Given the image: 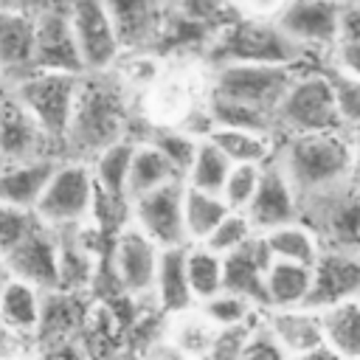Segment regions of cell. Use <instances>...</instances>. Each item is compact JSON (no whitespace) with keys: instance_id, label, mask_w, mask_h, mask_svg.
<instances>
[{"instance_id":"29","label":"cell","mask_w":360,"mask_h":360,"mask_svg":"<svg viewBox=\"0 0 360 360\" xmlns=\"http://www.w3.org/2000/svg\"><path fill=\"white\" fill-rule=\"evenodd\" d=\"M264 245H267V253L276 259V262H292V264H307L312 267L315 259L321 256L323 245L318 239V233L304 222H290V225H281V228H273L267 233H262Z\"/></svg>"},{"instance_id":"45","label":"cell","mask_w":360,"mask_h":360,"mask_svg":"<svg viewBox=\"0 0 360 360\" xmlns=\"http://www.w3.org/2000/svg\"><path fill=\"white\" fill-rule=\"evenodd\" d=\"M326 68L352 79H360V39H340L329 53Z\"/></svg>"},{"instance_id":"41","label":"cell","mask_w":360,"mask_h":360,"mask_svg":"<svg viewBox=\"0 0 360 360\" xmlns=\"http://www.w3.org/2000/svg\"><path fill=\"white\" fill-rule=\"evenodd\" d=\"M259 180H262V166H253V163H236L225 180V188H222V197L225 202L233 208V211H245L259 188Z\"/></svg>"},{"instance_id":"35","label":"cell","mask_w":360,"mask_h":360,"mask_svg":"<svg viewBox=\"0 0 360 360\" xmlns=\"http://www.w3.org/2000/svg\"><path fill=\"white\" fill-rule=\"evenodd\" d=\"M163 335H166L174 346H180L186 354H191L194 360H200V357L211 349V343L217 340L219 329L202 315L200 307H191V309H186V312L169 315Z\"/></svg>"},{"instance_id":"34","label":"cell","mask_w":360,"mask_h":360,"mask_svg":"<svg viewBox=\"0 0 360 360\" xmlns=\"http://www.w3.org/2000/svg\"><path fill=\"white\" fill-rule=\"evenodd\" d=\"M208 115L214 127H225V129H250V132H264V135H276L278 138V127H276V112L262 110L256 104H245V101H231V98H217L208 96Z\"/></svg>"},{"instance_id":"25","label":"cell","mask_w":360,"mask_h":360,"mask_svg":"<svg viewBox=\"0 0 360 360\" xmlns=\"http://www.w3.org/2000/svg\"><path fill=\"white\" fill-rule=\"evenodd\" d=\"M121 340H124L121 315L104 301L90 304L84 323L79 329V338H76L87 360H115L121 354Z\"/></svg>"},{"instance_id":"49","label":"cell","mask_w":360,"mask_h":360,"mask_svg":"<svg viewBox=\"0 0 360 360\" xmlns=\"http://www.w3.org/2000/svg\"><path fill=\"white\" fill-rule=\"evenodd\" d=\"M236 6H239V11L242 14H248V17H276L278 11H281V6L287 3V0H233Z\"/></svg>"},{"instance_id":"44","label":"cell","mask_w":360,"mask_h":360,"mask_svg":"<svg viewBox=\"0 0 360 360\" xmlns=\"http://www.w3.org/2000/svg\"><path fill=\"white\" fill-rule=\"evenodd\" d=\"M264 315V312H262ZM239 360H287V354L281 352V346L270 338V332L264 329V323L259 321L242 349V357Z\"/></svg>"},{"instance_id":"36","label":"cell","mask_w":360,"mask_h":360,"mask_svg":"<svg viewBox=\"0 0 360 360\" xmlns=\"http://www.w3.org/2000/svg\"><path fill=\"white\" fill-rule=\"evenodd\" d=\"M231 169H233V163L225 158V152H222L217 143H211L208 138H202V141L197 143V152H194V158H191V166H188L186 174H183V183L191 186V188H202V191L222 194Z\"/></svg>"},{"instance_id":"50","label":"cell","mask_w":360,"mask_h":360,"mask_svg":"<svg viewBox=\"0 0 360 360\" xmlns=\"http://www.w3.org/2000/svg\"><path fill=\"white\" fill-rule=\"evenodd\" d=\"M349 186L360 191V129L352 132V163H349Z\"/></svg>"},{"instance_id":"43","label":"cell","mask_w":360,"mask_h":360,"mask_svg":"<svg viewBox=\"0 0 360 360\" xmlns=\"http://www.w3.org/2000/svg\"><path fill=\"white\" fill-rule=\"evenodd\" d=\"M262 321V318H259ZM256 321V323H259ZM256 323H248V326H236V329H219L217 340L211 343V349L200 357V360H239L242 357V349L253 332Z\"/></svg>"},{"instance_id":"2","label":"cell","mask_w":360,"mask_h":360,"mask_svg":"<svg viewBox=\"0 0 360 360\" xmlns=\"http://www.w3.org/2000/svg\"><path fill=\"white\" fill-rule=\"evenodd\" d=\"M276 158L304 202L335 186L349 183L352 132L287 135L278 141Z\"/></svg>"},{"instance_id":"51","label":"cell","mask_w":360,"mask_h":360,"mask_svg":"<svg viewBox=\"0 0 360 360\" xmlns=\"http://www.w3.org/2000/svg\"><path fill=\"white\" fill-rule=\"evenodd\" d=\"M287 360H343L335 349H329L326 343L323 346H318V349H309V352H304V354H292V357H287Z\"/></svg>"},{"instance_id":"28","label":"cell","mask_w":360,"mask_h":360,"mask_svg":"<svg viewBox=\"0 0 360 360\" xmlns=\"http://www.w3.org/2000/svg\"><path fill=\"white\" fill-rule=\"evenodd\" d=\"M180 180H183V174L166 155H160L152 143L138 141L132 166H129V202L149 191H158L169 183H180Z\"/></svg>"},{"instance_id":"39","label":"cell","mask_w":360,"mask_h":360,"mask_svg":"<svg viewBox=\"0 0 360 360\" xmlns=\"http://www.w3.org/2000/svg\"><path fill=\"white\" fill-rule=\"evenodd\" d=\"M172 8L180 17H186L188 22L208 31L211 37L242 17V11L233 0H172Z\"/></svg>"},{"instance_id":"31","label":"cell","mask_w":360,"mask_h":360,"mask_svg":"<svg viewBox=\"0 0 360 360\" xmlns=\"http://www.w3.org/2000/svg\"><path fill=\"white\" fill-rule=\"evenodd\" d=\"M323 343L343 360H360V298L321 309Z\"/></svg>"},{"instance_id":"30","label":"cell","mask_w":360,"mask_h":360,"mask_svg":"<svg viewBox=\"0 0 360 360\" xmlns=\"http://www.w3.org/2000/svg\"><path fill=\"white\" fill-rule=\"evenodd\" d=\"M211 143H217L225 158L236 166V163H253V166H264L276 158L278 152V141L276 135H264V132H250V129H225V127H214L208 135Z\"/></svg>"},{"instance_id":"1","label":"cell","mask_w":360,"mask_h":360,"mask_svg":"<svg viewBox=\"0 0 360 360\" xmlns=\"http://www.w3.org/2000/svg\"><path fill=\"white\" fill-rule=\"evenodd\" d=\"M132 138L129 135V90L118 68L107 73H84L65 141V158L93 160L101 149Z\"/></svg>"},{"instance_id":"47","label":"cell","mask_w":360,"mask_h":360,"mask_svg":"<svg viewBox=\"0 0 360 360\" xmlns=\"http://www.w3.org/2000/svg\"><path fill=\"white\" fill-rule=\"evenodd\" d=\"M143 360H194L191 354H186L180 346H174L166 335L155 338L149 346H146V357Z\"/></svg>"},{"instance_id":"5","label":"cell","mask_w":360,"mask_h":360,"mask_svg":"<svg viewBox=\"0 0 360 360\" xmlns=\"http://www.w3.org/2000/svg\"><path fill=\"white\" fill-rule=\"evenodd\" d=\"M276 127H278V138L315 135V132H346L326 65H315L304 70L290 84V90L276 107Z\"/></svg>"},{"instance_id":"24","label":"cell","mask_w":360,"mask_h":360,"mask_svg":"<svg viewBox=\"0 0 360 360\" xmlns=\"http://www.w3.org/2000/svg\"><path fill=\"white\" fill-rule=\"evenodd\" d=\"M186 248H188V245L160 250L152 301H155V307H158L166 318L197 307V301H194V295H191V284H188V270H186Z\"/></svg>"},{"instance_id":"40","label":"cell","mask_w":360,"mask_h":360,"mask_svg":"<svg viewBox=\"0 0 360 360\" xmlns=\"http://www.w3.org/2000/svg\"><path fill=\"white\" fill-rule=\"evenodd\" d=\"M256 233H259V231L253 228V222H250V217H248L245 211H231V214L214 228V233H211L202 245H208V248H211L214 253H219V256H228V253L239 250L245 242H250Z\"/></svg>"},{"instance_id":"48","label":"cell","mask_w":360,"mask_h":360,"mask_svg":"<svg viewBox=\"0 0 360 360\" xmlns=\"http://www.w3.org/2000/svg\"><path fill=\"white\" fill-rule=\"evenodd\" d=\"M340 39H360V3H354V0H343Z\"/></svg>"},{"instance_id":"16","label":"cell","mask_w":360,"mask_h":360,"mask_svg":"<svg viewBox=\"0 0 360 360\" xmlns=\"http://www.w3.org/2000/svg\"><path fill=\"white\" fill-rule=\"evenodd\" d=\"M352 298H360V256L323 248L312 264V287L307 307L321 312Z\"/></svg>"},{"instance_id":"21","label":"cell","mask_w":360,"mask_h":360,"mask_svg":"<svg viewBox=\"0 0 360 360\" xmlns=\"http://www.w3.org/2000/svg\"><path fill=\"white\" fill-rule=\"evenodd\" d=\"M264 329L281 346L287 357L304 354L309 349L323 346V323L321 312L312 307H287V309H267L262 315Z\"/></svg>"},{"instance_id":"53","label":"cell","mask_w":360,"mask_h":360,"mask_svg":"<svg viewBox=\"0 0 360 360\" xmlns=\"http://www.w3.org/2000/svg\"><path fill=\"white\" fill-rule=\"evenodd\" d=\"M354 3H360V0H354Z\"/></svg>"},{"instance_id":"32","label":"cell","mask_w":360,"mask_h":360,"mask_svg":"<svg viewBox=\"0 0 360 360\" xmlns=\"http://www.w3.org/2000/svg\"><path fill=\"white\" fill-rule=\"evenodd\" d=\"M231 211H233V208L225 202L222 194L186 186V188H183V219H186L188 245L205 242V239L214 233V228H217Z\"/></svg>"},{"instance_id":"4","label":"cell","mask_w":360,"mask_h":360,"mask_svg":"<svg viewBox=\"0 0 360 360\" xmlns=\"http://www.w3.org/2000/svg\"><path fill=\"white\" fill-rule=\"evenodd\" d=\"M82 90V76L73 73H42L28 70L11 82V96L28 110V115L37 121L42 135L51 141V146L65 149L70 121L76 112Z\"/></svg>"},{"instance_id":"10","label":"cell","mask_w":360,"mask_h":360,"mask_svg":"<svg viewBox=\"0 0 360 360\" xmlns=\"http://www.w3.org/2000/svg\"><path fill=\"white\" fill-rule=\"evenodd\" d=\"M160 262V248L138 231L132 222H127L110 245V270L118 284V290L127 298H152L155 290V273Z\"/></svg>"},{"instance_id":"13","label":"cell","mask_w":360,"mask_h":360,"mask_svg":"<svg viewBox=\"0 0 360 360\" xmlns=\"http://www.w3.org/2000/svg\"><path fill=\"white\" fill-rule=\"evenodd\" d=\"M183 188L186 183L180 180L132 200L129 222L138 231H143L160 250L188 245L186 219H183Z\"/></svg>"},{"instance_id":"52","label":"cell","mask_w":360,"mask_h":360,"mask_svg":"<svg viewBox=\"0 0 360 360\" xmlns=\"http://www.w3.org/2000/svg\"><path fill=\"white\" fill-rule=\"evenodd\" d=\"M11 278V273H8V264H6V256H3V250H0V287L6 284Z\"/></svg>"},{"instance_id":"11","label":"cell","mask_w":360,"mask_h":360,"mask_svg":"<svg viewBox=\"0 0 360 360\" xmlns=\"http://www.w3.org/2000/svg\"><path fill=\"white\" fill-rule=\"evenodd\" d=\"M343 0H287L273 17L278 28L309 53H329L340 42Z\"/></svg>"},{"instance_id":"12","label":"cell","mask_w":360,"mask_h":360,"mask_svg":"<svg viewBox=\"0 0 360 360\" xmlns=\"http://www.w3.org/2000/svg\"><path fill=\"white\" fill-rule=\"evenodd\" d=\"M11 278H22L34 287L56 290L59 281V233L42 225L37 217L25 228V233L3 253Z\"/></svg>"},{"instance_id":"6","label":"cell","mask_w":360,"mask_h":360,"mask_svg":"<svg viewBox=\"0 0 360 360\" xmlns=\"http://www.w3.org/2000/svg\"><path fill=\"white\" fill-rule=\"evenodd\" d=\"M309 68H315L312 59L295 65H217L208 70V96L245 101L276 112L290 84Z\"/></svg>"},{"instance_id":"7","label":"cell","mask_w":360,"mask_h":360,"mask_svg":"<svg viewBox=\"0 0 360 360\" xmlns=\"http://www.w3.org/2000/svg\"><path fill=\"white\" fill-rule=\"evenodd\" d=\"M93 211H96V180L90 163L62 158L42 200L34 208V217L53 231H70L90 225Z\"/></svg>"},{"instance_id":"23","label":"cell","mask_w":360,"mask_h":360,"mask_svg":"<svg viewBox=\"0 0 360 360\" xmlns=\"http://www.w3.org/2000/svg\"><path fill=\"white\" fill-rule=\"evenodd\" d=\"M138 138H124L107 149H101L93 160V180H96V197L118 205V208H132L129 202V166H132V155H135Z\"/></svg>"},{"instance_id":"26","label":"cell","mask_w":360,"mask_h":360,"mask_svg":"<svg viewBox=\"0 0 360 360\" xmlns=\"http://www.w3.org/2000/svg\"><path fill=\"white\" fill-rule=\"evenodd\" d=\"M42 315V290L22 281L8 278L0 287V323L8 326L17 338H34Z\"/></svg>"},{"instance_id":"38","label":"cell","mask_w":360,"mask_h":360,"mask_svg":"<svg viewBox=\"0 0 360 360\" xmlns=\"http://www.w3.org/2000/svg\"><path fill=\"white\" fill-rule=\"evenodd\" d=\"M197 307L202 309V315L217 329H236V326L256 323L262 318V309L253 301H248V298H242L236 292H228V290H222L219 295H214V298H208V301H202Z\"/></svg>"},{"instance_id":"9","label":"cell","mask_w":360,"mask_h":360,"mask_svg":"<svg viewBox=\"0 0 360 360\" xmlns=\"http://www.w3.org/2000/svg\"><path fill=\"white\" fill-rule=\"evenodd\" d=\"M68 17L79 42L84 73H107L118 68L124 45L104 0H73Z\"/></svg>"},{"instance_id":"20","label":"cell","mask_w":360,"mask_h":360,"mask_svg":"<svg viewBox=\"0 0 360 360\" xmlns=\"http://www.w3.org/2000/svg\"><path fill=\"white\" fill-rule=\"evenodd\" d=\"M222 259H225V290L253 301L264 312L267 309L264 278H267V267H270L273 256L267 253L262 233H256L250 242H245L239 250H233Z\"/></svg>"},{"instance_id":"42","label":"cell","mask_w":360,"mask_h":360,"mask_svg":"<svg viewBox=\"0 0 360 360\" xmlns=\"http://www.w3.org/2000/svg\"><path fill=\"white\" fill-rule=\"evenodd\" d=\"M326 73L335 87V98H338V110H340L346 132H357L360 129V79L335 73L329 68H326Z\"/></svg>"},{"instance_id":"18","label":"cell","mask_w":360,"mask_h":360,"mask_svg":"<svg viewBox=\"0 0 360 360\" xmlns=\"http://www.w3.org/2000/svg\"><path fill=\"white\" fill-rule=\"evenodd\" d=\"M104 6L115 22L124 53L152 48L169 14V0H104Z\"/></svg>"},{"instance_id":"46","label":"cell","mask_w":360,"mask_h":360,"mask_svg":"<svg viewBox=\"0 0 360 360\" xmlns=\"http://www.w3.org/2000/svg\"><path fill=\"white\" fill-rule=\"evenodd\" d=\"M31 219H34V214H22V211H14V208L0 202V250L3 253L25 233Z\"/></svg>"},{"instance_id":"37","label":"cell","mask_w":360,"mask_h":360,"mask_svg":"<svg viewBox=\"0 0 360 360\" xmlns=\"http://www.w3.org/2000/svg\"><path fill=\"white\" fill-rule=\"evenodd\" d=\"M138 141L152 143L160 155H166L177 166L180 174H186V169L191 166V158H194L197 143H200V138H194L188 129H183L180 124H172V121L152 124L149 129H143V135Z\"/></svg>"},{"instance_id":"15","label":"cell","mask_w":360,"mask_h":360,"mask_svg":"<svg viewBox=\"0 0 360 360\" xmlns=\"http://www.w3.org/2000/svg\"><path fill=\"white\" fill-rule=\"evenodd\" d=\"M245 214L250 217V222L259 233H267L273 228L301 219V194L290 183L278 158H273L270 163L262 166L259 188H256L250 205L245 208Z\"/></svg>"},{"instance_id":"3","label":"cell","mask_w":360,"mask_h":360,"mask_svg":"<svg viewBox=\"0 0 360 360\" xmlns=\"http://www.w3.org/2000/svg\"><path fill=\"white\" fill-rule=\"evenodd\" d=\"M202 59L208 68L217 65H295L309 62L315 53L292 42L276 20L242 14L231 25L214 34Z\"/></svg>"},{"instance_id":"27","label":"cell","mask_w":360,"mask_h":360,"mask_svg":"<svg viewBox=\"0 0 360 360\" xmlns=\"http://www.w3.org/2000/svg\"><path fill=\"white\" fill-rule=\"evenodd\" d=\"M309 287H312V267L292 264V262H276L273 259L270 267H267V278H264L267 309L307 307Z\"/></svg>"},{"instance_id":"22","label":"cell","mask_w":360,"mask_h":360,"mask_svg":"<svg viewBox=\"0 0 360 360\" xmlns=\"http://www.w3.org/2000/svg\"><path fill=\"white\" fill-rule=\"evenodd\" d=\"M84 295L82 292H68V290H45L42 292V315H39V329L34 338L42 340L45 349L73 343L79 338V329L87 315Z\"/></svg>"},{"instance_id":"33","label":"cell","mask_w":360,"mask_h":360,"mask_svg":"<svg viewBox=\"0 0 360 360\" xmlns=\"http://www.w3.org/2000/svg\"><path fill=\"white\" fill-rule=\"evenodd\" d=\"M186 270H188V284L197 304L225 290V259L214 253L208 245L194 242L186 248Z\"/></svg>"},{"instance_id":"14","label":"cell","mask_w":360,"mask_h":360,"mask_svg":"<svg viewBox=\"0 0 360 360\" xmlns=\"http://www.w3.org/2000/svg\"><path fill=\"white\" fill-rule=\"evenodd\" d=\"M31 70L84 76V62L68 11H34Z\"/></svg>"},{"instance_id":"19","label":"cell","mask_w":360,"mask_h":360,"mask_svg":"<svg viewBox=\"0 0 360 360\" xmlns=\"http://www.w3.org/2000/svg\"><path fill=\"white\" fill-rule=\"evenodd\" d=\"M51 149H53L51 141L42 135V129L28 115V110L11 93L0 96V163L56 155Z\"/></svg>"},{"instance_id":"17","label":"cell","mask_w":360,"mask_h":360,"mask_svg":"<svg viewBox=\"0 0 360 360\" xmlns=\"http://www.w3.org/2000/svg\"><path fill=\"white\" fill-rule=\"evenodd\" d=\"M59 160L62 158L56 155H42V158H28V160L0 163V202L14 211L34 214Z\"/></svg>"},{"instance_id":"8","label":"cell","mask_w":360,"mask_h":360,"mask_svg":"<svg viewBox=\"0 0 360 360\" xmlns=\"http://www.w3.org/2000/svg\"><path fill=\"white\" fill-rule=\"evenodd\" d=\"M301 219L329 250L360 256V191L349 183L301 202Z\"/></svg>"}]
</instances>
